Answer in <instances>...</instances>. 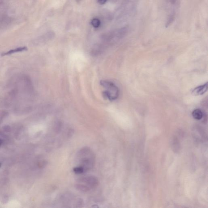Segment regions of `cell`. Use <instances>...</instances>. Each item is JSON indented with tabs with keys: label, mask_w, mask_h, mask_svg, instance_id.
Instances as JSON below:
<instances>
[{
	"label": "cell",
	"mask_w": 208,
	"mask_h": 208,
	"mask_svg": "<svg viewBox=\"0 0 208 208\" xmlns=\"http://www.w3.org/2000/svg\"><path fill=\"white\" fill-rule=\"evenodd\" d=\"M1 163H0V167H1Z\"/></svg>",
	"instance_id": "18"
},
{
	"label": "cell",
	"mask_w": 208,
	"mask_h": 208,
	"mask_svg": "<svg viewBox=\"0 0 208 208\" xmlns=\"http://www.w3.org/2000/svg\"><path fill=\"white\" fill-rule=\"evenodd\" d=\"M7 18L6 17H2L0 18V27L2 25H4L5 24H6L7 23V20H8Z\"/></svg>",
	"instance_id": "13"
},
{
	"label": "cell",
	"mask_w": 208,
	"mask_h": 208,
	"mask_svg": "<svg viewBox=\"0 0 208 208\" xmlns=\"http://www.w3.org/2000/svg\"><path fill=\"white\" fill-rule=\"evenodd\" d=\"M100 84L107 90L103 92V95L105 99L111 101L116 100L119 95L118 87L112 82L107 80L100 81Z\"/></svg>",
	"instance_id": "2"
},
{
	"label": "cell",
	"mask_w": 208,
	"mask_h": 208,
	"mask_svg": "<svg viewBox=\"0 0 208 208\" xmlns=\"http://www.w3.org/2000/svg\"><path fill=\"white\" fill-rule=\"evenodd\" d=\"M192 114L193 118L197 120H201L204 116L202 111L199 108H197L193 110Z\"/></svg>",
	"instance_id": "6"
},
{
	"label": "cell",
	"mask_w": 208,
	"mask_h": 208,
	"mask_svg": "<svg viewBox=\"0 0 208 208\" xmlns=\"http://www.w3.org/2000/svg\"><path fill=\"white\" fill-rule=\"evenodd\" d=\"M75 187L76 189L82 192H87L91 189L88 186L81 183L78 182L76 184Z\"/></svg>",
	"instance_id": "5"
},
{
	"label": "cell",
	"mask_w": 208,
	"mask_h": 208,
	"mask_svg": "<svg viewBox=\"0 0 208 208\" xmlns=\"http://www.w3.org/2000/svg\"><path fill=\"white\" fill-rule=\"evenodd\" d=\"M73 133H74V132H73V130H71V129H70V130H69V131L68 132V137H70L72 136L73 135Z\"/></svg>",
	"instance_id": "16"
},
{
	"label": "cell",
	"mask_w": 208,
	"mask_h": 208,
	"mask_svg": "<svg viewBox=\"0 0 208 208\" xmlns=\"http://www.w3.org/2000/svg\"><path fill=\"white\" fill-rule=\"evenodd\" d=\"M78 183H82L89 187L91 189L95 188L99 184V180L95 176H84L78 179Z\"/></svg>",
	"instance_id": "3"
},
{
	"label": "cell",
	"mask_w": 208,
	"mask_h": 208,
	"mask_svg": "<svg viewBox=\"0 0 208 208\" xmlns=\"http://www.w3.org/2000/svg\"><path fill=\"white\" fill-rule=\"evenodd\" d=\"M27 48L26 47H20L15 48V49L11 50L9 51L6 52V53H2L1 55L2 56H4L7 55L12 54L13 53H18V52H22L23 51L27 50Z\"/></svg>",
	"instance_id": "7"
},
{
	"label": "cell",
	"mask_w": 208,
	"mask_h": 208,
	"mask_svg": "<svg viewBox=\"0 0 208 208\" xmlns=\"http://www.w3.org/2000/svg\"><path fill=\"white\" fill-rule=\"evenodd\" d=\"M83 205V201L82 199H79L77 202V205H79L78 207H81V205Z\"/></svg>",
	"instance_id": "14"
},
{
	"label": "cell",
	"mask_w": 208,
	"mask_h": 208,
	"mask_svg": "<svg viewBox=\"0 0 208 208\" xmlns=\"http://www.w3.org/2000/svg\"><path fill=\"white\" fill-rule=\"evenodd\" d=\"M107 0H98V2L99 4L103 5L107 2Z\"/></svg>",
	"instance_id": "15"
},
{
	"label": "cell",
	"mask_w": 208,
	"mask_h": 208,
	"mask_svg": "<svg viewBox=\"0 0 208 208\" xmlns=\"http://www.w3.org/2000/svg\"><path fill=\"white\" fill-rule=\"evenodd\" d=\"M2 141H1V139H0V146H1V144H2Z\"/></svg>",
	"instance_id": "17"
},
{
	"label": "cell",
	"mask_w": 208,
	"mask_h": 208,
	"mask_svg": "<svg viewBox=\"0 0 208 208\" xmlns=\"http://www.w3.org/2000/svg\"><path fill=\"white\" fill-rule=\"evenodd\" d=\"M62 129V123L61 122L58 121L55 126V131L56 133H59Z\"/></svg>",
	"instance_id": "11"
},
{
	"label": "cell",
	"mask_w": 208,
	"mask_h": 208,
	"mask_svg": "<svg viewBox=\"0 0 208 208\" xmlns=\"http://www.w3.org/2000/svg\"><path fill=\"white\" fill-rule=\"evenodd\" d=\"M80 166L83 167L85 172L91 169L95 163V155L88 147L81 149L77 155Z\"/></svg>",
	"instance_id": "1"
},
{
	"label": "cell",
	"mask_w": 208,
	"mask_h": 208,
	"mask_svg": "<svg viewBox=\"0 0 208 208\" xmlns=\"http://www.w3.org/2000/svg\"><path fill=\"white\" fill-rule=\"evenodd\" d=\"M175 18H176V14H175V12H172L170 14L169 16L168 17V19L167 20V22L166 23L165 25L166 28H167V27H170L172 24V23H173L174 21L175 20Z\"/></svg>",
	"instance_id": "8"
},
{
	"label": "cell",
	"mask_w": 208,
	"mask_h": 208,
	"mask_svg": "<svg viewBox=\"0 0 208 208\" xmlns=\"http://www.w3.org/2000/svg\"><path fill=\"white\" fill-rule=\"evenodd\" d=\"M165 1L175 8L179 7L180 5V0H165Z\"/></svg>",
	"instance_id": "9"
},
{
	"label": "cell",
	"mask_w": 208,
	"mask_h": 208,
	"mask_svg": "<svg viewBox=\"0 0 208 208\" xmlns=\"http://www.w3.org/2000/svg\"><path fill=\"white\" fill-rule=\"evenodd\" d=\"M73 171L74 173L77 174H83L85 172V170L83 167L78 166L77 167H75L73 169Z\"/></svg>",
	"instance_id": "12"
},
{
	"label": "cell",
	"mask_w": 208,
	"mask_h": 208,
	"mask_svg": "<svg viewBox=\"0 0 208 208\" xmlns=\"http://www.w3.org/2000/svg\"><path fill=\"white\" fill-rule=\"evenodd\" d=\"M208 83L196 87L192 91V94L195 95H202L206 93L208 90Z\"/></svg>",
	"instance_id": "4"
},
{
	"label": "cell",
	"mask_w": 208,
	"mask_h": 208,
	"mask_svg": "<svg viewBox=\"0 0 208 208\" xmlns=\"http://www.w3.org/2000/svg\"><path fill=\"white\" fill-rule=\"evenodd\" d=\"M91 24L93 27L95 28H98L100 26V21L98 18H95L92 20L91 21Z\"/></svg>",
	"instance_id": "10"
}]
</instances>
